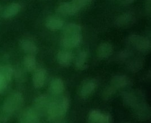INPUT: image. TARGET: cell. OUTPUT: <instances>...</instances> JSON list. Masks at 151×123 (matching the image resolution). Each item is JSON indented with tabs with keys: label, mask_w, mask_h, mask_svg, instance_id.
Instances as JSON below:
<instances>
[{
	"label": "cell",
	"mask_w": 151,
	"mask_h": 123,
	"mask_svg": "<svg viewBox=\"0 0 151 123\" xmlns=\"http://www.w3.org/2000/svg\"><path fill=\"white\" fill-rule=\"evenodd\" d=\"M24 103V98L20 92H13L7 96L3 103L1 118L3 122H7L17 111L20 109Z\"/></svg>",
	"instance_id": "1"
},
{
	"label": "cell",
	"mask_w": 151,
	"mask_h": 123,
	"mask_svg": "<svg viewBox=\"0 0 151 123\" xmlns=\"http://www.w3.org/2000/svg\"><path fill=\"white\" fill-rule=\"evenodd\" d=\"M129 43L141 53L148 54L150 52L151 43L146 37L139 35H131L127 39Z\"/></svg>",
	"instance_id": "2"
},
{
	"label": "cell",
	"mask_w": 151,
	"mask_h": 123,
	"mask_svg": "<svg viewBox=\"0 0 151 123\" xmlns=\"http://www.w3.org/2000/svg\"><path fill=\"white\" fill-rule=\"evenodd\" d=\"M135 116L141 121L149 120L151 117V107L147 103L140 102L134 108Z\"/></svg>",
	"instance_id": "3"
},
{
	"label": "cell",
	"mask_w": 151,
	"mask_h": 123,
	"mask_svg": "<svg viewBox=\"0 0 151 123\" xmlns=\"http://www.w3.org/2000/svg\"><path fill=\"white\" fill-rule=\"evenodd\" d=\"M137 21L135 14L131 12L120 15L115 21V24L119 28H128L132 26Z\"/></svg>",
	"instance_id": "4"
},
{
	"label": "cell",
	"mask_w": 151,
	"mask_h": 123,
	"mask_svg": "<svg viewBox=\"0 0 151 123\" xmlns=\"http://www.w3.org/2000/svg\"><path fill=\"white\" fill-rule=\"evenodd\" d=\"M82 41V34L63 35L61 40L62 46L65 48H75L80 45Z\"/></svg>",
	"instance_id": "5"
},
{
	"label": "cell",
	"mask_w": 151,
	"mask_h": 123,
	"mask_svg": "<svg viewBox=\"0 0 151 123\" xmlns=\"http://www.w3.org/2000/svg\"><path fill=\"white\" fill-rule=\"evenodd\" d=\"M97 83L94 79H89L84 81L80 86L79 93L83 98L91 96L96 90Z\"/></svg>",
	"instance_id": "6"
},
{
	"label": "cell",
	"mask_w": 151,
	"mask_h": 123,
	"mask_svg": "<svg viewBox=\"0 0 151 123\" xmlns=\"http://www.w3.org/2000/svg\"><path fill=\"white\" fill-rule=\"evenodd\" d=\"M39 116L37 112L32 108L24 109L21 115L19 123H38Z\"/></svg>",
	"instance_id": "7"
},
{
	"label": "cell",
	"mask_w": 151,
	"mask_h": 123,
	"mask_svg": "<svg viewBox=\"0 0 151 123\" xmlns=\"http://www.w3.org/2000/svg\"><path fill=\"white\" fill-rule=\"evenodd\" d=\"M47 77V72L44 68H39L35 70L32 78L34 86L36 89H41L44 86Z\"/></svg>",
	"instance_id": "8"
},
{
	"label": "cell",
	"mask_w": 151,
	"mask_h": 123,
	"mask_svg": "<svg viewBox=\"0 0 151 123\" xmlns=\"http://www.w3.org/2000/svg\"><path fill=\"white\" fill-rule=\"evenodd\" d=\"M114 52V47L108 42L101 43L97 49V56L101 59H105L111 56Z\"/></svg>",
	"instance_id": "9"
},
{
	"label": "cell",
	"mask_w": 151,
	"mask_h": 123,
	"mask_svg": "<svg viewBox=\"0 0 151 123\" xmlns=\"http://www.w3.org/2000/svg\"><path fill=\"white\" fill-rule=\"evenodd\" d=\"M56 11L58 13L64 15H73L79 10L71 2H63L57 7Z\"/></svg>",
	"instance_id": "10"
},
{
	"label": "cell",
	"mask_w": 151,
	"mask_h": 123,
	"mask_svg": "<svg viewBox=\"0 0 151 123\" xmlns=\"http://www.w3.org/2000/svg\"><path fill=\"white\" fill-rule=\"evenodd\" d=\"M130 83V79L127 75H116L112 77L110 81V85L117 90L127 86Z\"/></svg>",
	"instance_id": "11"
},
{
	"label": "cell",
	"mask_w": 151,
	"mask_h": 123,
	"mask_svg": "<svg viewBox=\"0 0 151 123\" xmlns=\"http://www.w3.org/2000/svg\"><path fill=\"white\" fill-rule=\"evenodd\" d=\"M21 9L22 7L20 4L17 2L12 3L3 11L2 17L5 19H11L20 12Z\"/></svg>",
	"instance_id": "12"
},
{
	"label": "cell",
	"mask_w": 151,
	"mask_h": 123,
	"mask_svg": "<svg viewBox=\"0 0 151 123\" xmlns=\"http://www.w3.org/2000/svg\"><path fill=\"white\" fill-rule=\"evenodd\" d=\"M73 56L71 52L68 51H61L57 56V62L63 67H68L73 61Z\"/></svg>",
	"instance_id": "13"
},
{
	"label": "cell",
	"mask_w": 151,
	"mask_h": 123,
	"mask_svg": "<svg viewBox=\"0 0 151 123\" xmlns=\"http://www.w3.org/2000/svg\"><path fill=\"white\" fill-rule=\"evenodd\" d=\"M122 97L124 104L126 106L132 109H134L140 102L138 96L133 92H124L122 94Z\"/></svg>",
	"instance_id": "14"
},
{
	"label": "cell",
	"mask_w": 151,
	"mask_h": 123,
	"mask_svg": "<svg viewBox=\"0 0 151 123\" xmlns=\"http://www.w3.org/2000/svg\"><path fill=\"white\" fill-rule=\"evenodd\" d=\"M22 49L28 55H35L37 54L39 49L33 41L28 39H22L19 41Z\"/></svg>",
	"instance_id": "15"
},
{
	"label": "cell",
	"mask_w": 151,
	"mask_h": 123,
	"mask_svg": "<svg viewBox=\"0 0 151 123\" xmlns=\"http://www.w3.org/2000/svg\"><path fill=\"white\" fill-rule=\"evenodd\" d=\"M64 22L61 19L55 17H49L45 21L46 27L50 31H57L63 26Z\"/></svg>",
	"instance_id": "16"
},
{
	"label": "cell",
	"mask_w": 151,
	"mask_h": 123,
	"mask_svg": "<svg viewBox=\"0 0 151 123\" xmlns=\"http://www.w3.org/2000/svg\"><path fill=\"white\" fill-rule=\"evenodd\" d=\"M88 54L86 51H81L76 56L75 61L76 68L79 70H84L88 68Z\"/></svg>",
	"instance_id": "17"
},
{
	"label": "cell",
	"mask_w": 151,
	"mask_h": 123,
	"mask_svg": "<svg viewBox=\"0 0 151 123\" xmlns=\"http://www.w3.org/2000/svg\"><path fill=\"white\" fill-rule=\"evenodd\" d=\"M144 60L142 57H136L128 62L127 68L132 73H137L143 68Z\"/></svg>",
	"instance_id": "18"
},
{
	"label": "cell",
	"mask_w": 151,
	"mask_h": 123,
	"mask_svg": "<svg viewBox=\"0 0 151 123\" xmlns=\"http://www.w3.org/2000/svg\"><path fill=\"white\" fill-rule=\"evenodd\" d=\"M49 89L50 92L53 94H60L61 93H62L65 89L64 82L60 78H54L50 82Z\"/></svg>",
	"instance_id": "19"
},
{
	"label": "cell",
	"mask_w": 151,
	"mask_h": 123,
	"mask_svg": "<svg viewBox=\"0 0 151 123\" xmlns=\"http://www.w3.org/2000/svg\"><path fill=\"white\" fill-rule=\"evenodd\" d=\"M48 119L50 121H55L60 118L58 112V104L57 102L49 103L47 107Z\"/></svg>",
	"instance_id": "20"
},
{
	"label": "cell",
	"mask_w": 151,
	"mask_h": 123,
	"mask_svg": "<svg viewBox=\"0 0 151 123\" xmlns=\"http://www.w3.org/2000/svg\"><path fill=\"white\" fill-rule=\"evenodd\" d=\"M49 104L48 96L45 94L40 95L35 99L34 103V109L35 110H42L47 109Z\"/></svg>",
	"instance_id": "21"
},
{
	"label": "cell",
	"mask_w": 151,
	"mask_h": 123,
	"mask_svg": "<svg viewBox=\"0 0 151 123\" xmlns=\"http://www.w3.org/2000/svg\"><path fill=\"white\" fill-rule=\"evenodd\" d=\"M23 64L28 72H32L35 71L36 68V60L34 55H26L23 59Z\"/></svg>",
	"instance_id": "22"
},
{
	"label": "cell",
	"mask_w": 151,
	"mask_h": 123,
	"mask_svg": "<svg viewBox=\"0 0 151 123\" xmlns=\"http://www.w3.org/2000/svg\"><path fill=\"white\" fill-rule=\"evenodd\" d=\"M82 33V28L81 26L76 23H69L63 28V35L81 34Z\"/></svg>",
	"instance_id": "23"
},
{
	"label": "cell",
	"mask_w": 151,
	"mask_h": 123,
	"mask_svg": "<svg viewBox=\"0 0 151 123\" xmlns=\"http://www.w3.org/2000/svg\"><path fill=\"white\" fill-rule=\"evenodd\" d=\"M58 112L59 117H62L66 115L70 107V101L69 98L67 97H64L61 99L58 102Z\"/></svg>",
	"instance_id": "24"
},
{
	"label": "cell",
	"mask_w": 151,
	"mask_h": 123,
	"mask_svg": "<svg viewBox=\"0 0 151 123\" xmlns=\"http://www.w3.org/2000/svg\"><path fill=\"white\" fill-rule=\"evenodd\" d=\"M14 73L13 68L9 65L0 67V74L3 75L9 82L11 81Z\"/></svg>",
	"instance_id": "25"
},
{
	"label": "cell",
	"mask_w": 151,
	"mask_h": 123,
	"mask_svg": "<svg viewBox=\"0 0 151 123\" xmlns=\"http://www.w3.org/2000/svg\"><path fill=\"white\" fill-rule=\"evenodd\" d=\"M104 113L98 109L92 110L89 114L88 120L89 123H100L103 116Z\"/></svg>",
	"instance_id": "26"
},
{
	"label": "cell",
	"mask_w": 151,
	"mask_h": 123,
	"mask_svg": "<svg viewBox=\"0 0 151 123\" xmlns=\"http://www.w3.org/2000/svg\"><path fill=\"white\" fill-rule=\"evenodd\" d=\"M116 90H117V89L114 88L111 85L106 87L105 89L104 90L103 95H102L103 98L105 100L109 99L111 96H112L116 93Z\"/></svg>",
	"instance_id": "27"
},
{
	"label": "cell",
	"mask_w": 151,
	"mask_h": 123,
	"mask_svg": "<svg viewBox=\"0 0 151 123\" xmlns=\"http://www.w3.org/2000/svg\"><path fill=\"white\" fill-rule=\"evenodd\" d=\"M91 1L92 0H72L71 3L79 10L83 7L88 5Z\"/></svg>",
	"instance_id": "28"
},
{
	"label": "cell",
	"mask_w": 151,
	"mask_h": 123,
	"mask_svg": "<svg viewBox=\"0 0 151 123\" xmlns=\"http://www.w3.org/2000/svg\"><path fill=\"white\" fill-rule=\"evenodd\" d=\"M131 56V52L130 51L127 49H124L121 51L118 55V59L119 61L124 62L129 60Z\"/></svg>",
	"instance_id": "29"
},
{
	"label": "cell",
	"mask_w": 151,
	"mask_h": 123,
	"mask_svg": "<svg viewBox=\"0 0 151 123\" xmlns=\"http://www.w3.org/2000/svg\"><path fill=\"white\" fill-rule=\"evenodd\" d=\"M9 82L7 80L0 74V94H2L6 89Z\"/></svg>",
	"instance_id": "30"
},
{
	"label": "cell",
	"mask_w": 151,
	"mask_h": 123,
	"mask_svg": "<svg viewBox=\"0 0 151 123\" xmlns=\"http://www.w3.org/2000/svg\"><path fill=\"white\" fill-rule=\"evenodd\" d=\"M100 123H113V118L108 113H104L103 116Z\"/></svg>",
	"instance_id": "31"
},
{
	"label": "cell",
	"mask_w": 151,
	"mask_h": 123,
	"mask_svg": "<svg viewBox=\"0 0 151 123\" xmlns=\"http://www.w3.org/2000/svg\"><path fill=\"white\" fill-rule=\"evenodd\" d=\"M135 0H122V3L124 5H130L134 3Z\"/></svg>",
	"instance_id": "32"
},
{
	"label": "cell",
	"mask_w": 151,
	"mask_h": 123,
	"mask_svg": "<svg viewBox=\"0 0 151 123\" xmlns=\"http://www.w3.org/2000/svg\"><path fill=\"white\" fill-rule=\"evenodd\" d=\"M3 11H4V10H3V7L0 5V14H2Z\"/></svg>",
	"instance_id": "33"
}]
</instances>
